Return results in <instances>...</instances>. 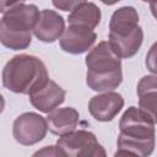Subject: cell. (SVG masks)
<instances>
[{
	"label": "cell",
	"instance_id": "obj_1",
	"mask_svg": "<svg viewBox=\"0 0 157 157\" xmlns=\"http://www.w3.org/2000/svg\"><path fill=\"white\" fill-rule=\"evenodd\" d=\"M0 11V42L11 50L27 49L32 42V31L40 11L34 4L23 1H1Z\"/></svg>",
	"mask_w": 157,
	"mask_h": 157
},
{
	"label": "cell",
	"instance_id": "obj_2",
	"mask_svg": "<svg viewBox=\"0 0 157 157\" xmlns=\"http://www.w3.org/2000/svg\"><path fill=\"white\" fill-rule=\"evenodd\" d=\"M87 66L86 83L96 92H109L118 88L123 81L121 58L108 40L94 45L85 58Z\"/></svg>",
	"mask_w": 157,
	"mask_h": 157
},
{
	"label": "cell",
	"instance_id": "obj_3",
	"mask_svg": "<svg viewBox=\"0 0 157 157\" xmlns=\"http://www.w3.org/2000/svg\"><path fill=\"white\" fill-rule=\"evenodd\" d=\"M155 123L137 107H129L119 120L118 148L129 150L140 157H150L156 147Z\"/></svg>",
	"mask_w": 157,
	"mask_h": 157
},
{
	"label": "cell",
	"instance_id": "obj_4",
	"mask_svg": "<svg viewBox=\"0 0 157 157\" xmlns=\"http://www.w3.org/2000/svg\"><path fill=\"white\" fill-rule=\"evenodd\" d=\"M49 80L44 63L29 54L15 55L2 69V86L13 93L29 96Z\"/></svg>",
	"mask_w": 157,
	"mask_h": 157
},
{
	"label": "cell",
	"instance_id": "obj_5",
	"mask_svg": "<svg viewBox=\"0 0 157 157\" xmlns=\"http://www.w3.org/2000/svg\"><path fill=\"white\" fill-rule=\"evenodd\" d=\"M108 42L123 59H130L139 52L144 42V31L134 6H121L112 13Z\"/></svg>",
	"mask_w": 157,
	"mask_h": 157
},
{
	"label": "cell",
	"instance_id": "obj_6",
	"mask_svg": "<svg viewBox=\"0 0 157 157\" xmlns=\"http://www.w3.org/2000/svg\"><path fill=\"white\" fill-rule=\"evenodd\" d=\"M47 118L34 112L20 114L12 124V135L15 140L23 146H32L42 141L48 131Z\"/></svg>",
	"mask_w": 157,
	"mask_h": 157
},
{
	"label": "cell",
	"instance_id": "obj_7",
	"mask_svg": "<svg viewBox=\"0 0 157 157\" xmlns=\"http://www.w3.org/2000/svg\"><path fill=\"white\" fill-rule=\"evenodd\" d=\"M96 39L97 34L94 31L80 25H69L59 39V44L65 53L78 55L90 52Z\"/></svg>",
	"mask_w": 157,
	"mask_h": 157
},
{
	"label": "cell",
	"instance_id": "obj_8",
	"mask_svg": "<svg viewBox=\"0 0 157 157\" xmlns=\"http://www.w3.org/2000/svg\"><path fill=\"white\" fill-rule=\"evenodd\" d=\"M124 107V98L120 93L109 91L93 96L88 102V112L97 121H112Z\"/></svg>",
	"mask_w": 157,
	"mask_h": 157
},
{
	"label": "cell",
	"instance_id": "obj_9",
	"mask_svg": "<svg viewBox=\"0 0 157 157\" xmlns=\"http://www.w3.org/2000/svg\"><path fill=\"white\" fill-rule=\"evenodd\" d=\"M98 144L96 135L88 130H75L60 136L56 141L66 157H88Z\"/></svg>",
	"mask_w": 157,
	"mask_h": 157
},
{
	"label": "cell",
	"instance_id": "obj_10",
	"mask_svg": "<svg viewBox=\"0 0 157 157\" xmlns=\"http://www.w3.org/2000/svg\"><path fill=\"white\" fill-rule=\"evenodd\" d=\"M65 29L64 17L55 10L44 9L39 13L38 21L33 29V34L40 42L53 43L61 38Z\"/></svg>",
	"mask_w": 157,
	"mask_h": 157
},
{
	"label": "cell",
	"instance_id": "obj_11",
	"mask_svg": "<svg viewBox=\"0 0 157 157\" xmlns=\"http://www.w3.org/2000/svg\"><path fill=\"white\" fill-rule=\"evenodd\" d=\"M66 92L53 80H49L44 86L32 92L29 97L31 104L42 113L49 114L55 110L65 101Z\"/></svg>",
	"mask_w": 157,
	"mask_h": 157
},
{
	"label": "cell",
	"instance_id": "obj_12",
	"mask_svg": "<svg viewBox=\"0 0 157 157\" xmlns=\"http://www.w3.org/2000/svg\"><path fill=\"white\" fill-rule=\"evenodd\" d=\"M80 121L78 112L72 107L56 108L50 112L47 117L48 129L52 134L63 136L69 132L75 131Z\"/></svg>",
	"mask_w": 157,
	"mask_h": 157
},
{
	"label": "cell",
	"instance_id": "obj_13",
	"mask_svg": "<svg viewBox=\"0 0 157 157\" xmlns=\"http://www.w3.org/2000/svg\"><path fill=\"white\" fill-rule=\"evenodd\" d=\"M139 108L151 117L157 124V76L146 75L140 78L136 87Z\"/></svg>",
	"mask_w": 157,
	"mask_h": 157
},
{
	"label": "cell",
	"instance_id": "obj_14",
	"mask_svg": "<svg viewBox=\"0 0 157 157\" xmlns=\"http://www.w3.org/2000/svg\"><path fill=\"white\" fill-rule=\"evenodd\" d=\"M102 18L101 9L91 1H80V4L69 13V25H80L94 29Z\"/></svg>",
	"mask_w": 157,
	"mask_h": 157
},
{
	"label": "cell",
	"instance_id": "obj_15",
	"mask_svg": "<svg viewBox=\"0 0 157 157\" xmlns=\"http://www.w3.org/2000/svg\"><path fill=\"white\" fill-rule=\"evenodd\" d=\"M31 157H66V155L58 145H49L39 148Z\"/></svg>",
	"mask_w": 157,
	"mask_h": 157
},
{
	"label": "cell",
	"instance_id": "obj_16",
	"mask_svg": "<svg viewBox=\"0 0 157 157\" xmlns=\"http://www.w3.org/2000/svg\"><path fill=\"white\" fill-rule=\"evenodd\" d=\"M145 64H146V67L150 72H152L155 76H157V42H155L147 54H146V60H145Z\"/></svg>",
	"mask_w": 157,
	"mask_h": 157
},
{
	"label": "cell",
	"instance_id": "obj_17",
	"mask_svg": "<svg viewBox=\"0 0 157 157\" xmlns=\"http://www.w3.org/2000/svg\"><path fill=\"white\" fill-rule=\"evenodd\" d=\"M81 1V0H80ZM80 1H53V5L63 11H72L78 4Z\"/></svg>",
	"mask_w": 157,
	"mask_h": 157
},
{
	"label": "cell",
	"instance_id": "obj_18",
	"mask_svg": "<svg viewBox=\"0 0 157 157\" xmlns=\"http://www.w3.org/2000/svg\"><path fill=\"white\" fill-rule=\"evenodd\" d=\"M88 157H107V152H105L104 147H103L101 144H98V145L96 146V148L90 153Z\"/></svg>",
	"mask_w": 157,
	"mask_h": 157
},
{
	"label": "cell",
	"instance_id": "obj_19",
	"mask_svg": "<svg viewBox=\"0 0 157 157\" xmlns=\"http://www.w3.org/2000/svg\"><path fill=\"white\" fill-rule=\"evenodd\" d=\"M113 157H140V156L136 155V153H134V152H131V151H129V150L118 148Z\"/></svg>",
	"mask_w": 157,
	"mask_h": 157
},
{
	"label": "cell",
	"instance_id": "obj_20",
	"mask_svg": "<svg viewBox=\"0 0 157 157\" xmlns=\"http://www.w3.org/2000/svg\"><path fill=\"white\" fill-rule=\"evenodd\" d=\"M150 10H151V13L153 15V17L157 20V1L150 2Z\"/></svg>",
	"mask_w": 157,
	"mask_h": 157
}]
</instances>
